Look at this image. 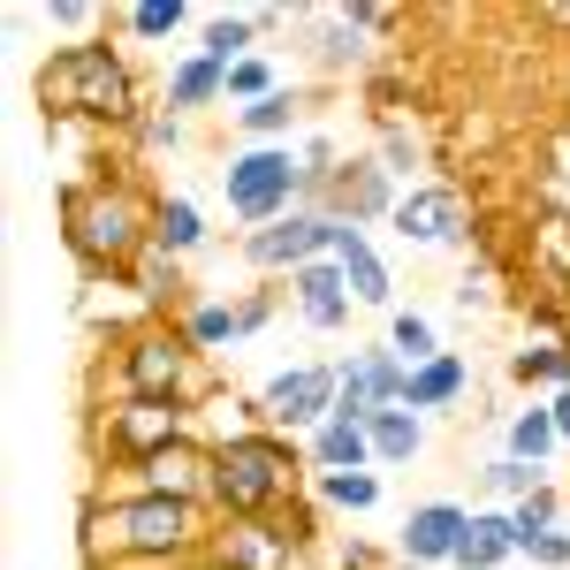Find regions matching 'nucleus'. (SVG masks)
Here are the masks:
<instances>
[{
	"instance_id": "aec40b11",
	"label": "nucleus",
	"mask_w": 570,
	"mask_h": 570,
	"mask_svg": "<svg viewBox=\"0 0 570 570\" xmlns=\"http://www.w3.org/2000/svg\"><path fill=\"white\" fill-rule=\"evenodd\" d=\"M472 395V357L464 351H441L434 365H419L411 373V403L403 411H419V419H456V403Z\"/></svg>"
},
{
	"instance_id": "f257e3e1",
	"label": "nucleus",
	"mask_w": 570,
	"mask_h": 570,
	"mask_svg": "<svg viewBox=\"0 0 570 570\" xmlns=\"http://www.w3.org/2000/svg\"><path fill=\"white\" fill-rule=\"evenodd\" d=\"M220 518L206 502H176V494H85V518H77V548L91 570L115 563H198L214 548Z\"/></svg>"
},
{
	"instance_id": "09e8293b",
	"label": "nucleus",
	"mask_w": 570,
	"mask_h": 570,
	"mask_svg": "<svg viewBox=\"0 0 570 570\" xmlns=\"http://www.w3.org/2000/svg\"><path fill=\"white\" fill-rule=\"evenodd\" d=\"M183 570H220V563H214V556H198V563H183Z\"/></svg>"
},
{
	"instance_id": "37998d69",
	"label": "nucleus",
	"mask_w": 570,
	"mask_h": 570,
	"mask_svg": "<svg viewBox=\"0 0 570 570\" xmlns=\"http://www.w3.org/2000/svg\"><path fill=\"white\" fill-rule=\"evenodd\" d=\"M494 297H502V274H494L487 259H480V266H464V282H456V305H464V312L480 305V312H487Z\"/></svg>"
},
{
	"instance_id": "c85d7f7f",
	"label": "nucleus",
	"mask_w": 570,
	"mask_h": 570,
	"mask_svg": "<svg viewBox=\"0 0 570 570\" xmlns=\"http://www.w3.org/2000/svg\"><path fill=\"white\" fill-rule=\"evenodd\" d=\"M472 487H480L472 510H518L532 487H548V472L540 464H518V456H487V464H472Z\"/></svg>"
},
{
	"instance_id": "bb28decb",
	"label": "nucleus",
	"mask_w": 570,
	"mask_h": 570,
	"mask_svg": "<svg viewBox=\"0 0 570 570\" xmlns=\"http://www.w3.org/2000/svg\"><path fill=\"white\" fill-rule=\"evenodd\" d=\"M206 236H214V228H206V206H198V198H183V190H160V198H153V244H160V252L190 259Z\"/></svg>"
},
{
	"instance_id": "9d476101",
	"label": "nucleus",
	"mask_w": 570,
	"mask_h": 570,
	"mask_svg": "<svg viewBox=\"0 0 570 570\" xmlns=\"http://www.w3.org/2000/svg\"><path fill=\"white\" fill-rule=\"evenodd\" d=\"M335 373H343V403H335V419L373 426L381 411H403V403H411V365H403L389 343H351V351L335 357Z\"/></svg>"
},
{
	"instance_id": "72a5a7b5",
	"label": "nucleus",
	"mask_w": 570,
	"mask_h": 570,
	"mask_svg": "<svg viewBox=\"0 0 570 570\" xmlns=\"http://www.w3.org/2000/svg\"><path fill=\"white\" fill-rule=\"evenodd\" d=\"M373 153H381V168H389L403 190H411V183H426V176H419V168H426V145H419V130H411V122L381 115V137H373Z\"/></svg>"
},
{
	"instance_id": "423d86ee",
	"label": "nucleus",
	"mask_w": 570,
	"mask_h": 570,
	"mask_svg": "<svg viewBox=\"0 0 570 570\" xmlns=\"http://www.w3.org/2000/svg\"><path fill=\"white\" fill-rule=\"evenodd\" d=\"M198 365L206 357L183 343L176 320H137L115 343V395H145V403H190L198 395Z\"/></svg>"
},
{
	"instance_id": "ddd939ff",
	"label": "nucleus",
	"mask_w": 570,
	"mask_h": 570,
	"mask_svg": "<svg viewBox=\"0 0 570 570\" xmlns=\"http://www.w3.org/2000/svg\"><path fill=\"white\" fill-rule=\"evenodd\" d=\"M464 532H472V510H464V502H449V494L411 502L403 525H395V563L403 570H456Z\"/></svg>"
},
{
	"instance_id": "20e7f679",
	"label": "nucleus",
	"mask_w": 570,
	"mask_h": 570,
	"mask_svg": "<svg viewBox=\"0 0 570 570\" xmlns=\"http://www.w3.org/2000/svg\"><path fill=\"white\" fill-rule=\"evenodd\" d=\"M312 487V456L297 434L274 426H244V434L214 441V518H274L282 502H297Z\"/></svg>"
},
{
	"instance_id": "2f4dec72",
	"label": "nucleus",
	"mask_w": 570,
	"mask_h": 570,
	"mask_svg": "<svg viewBox=\"0 0 570 570\" xmlns=\"http://www.w3.org/2000/svg\"><path fill=\"white\" fill-rule=\"evenodd\" d=\"M510 389H525V395H556V389H570L563 343H518V351H510Z\"/></svg>"
},
{
	"instance_id": "b1692460",
	"label": "nucleus",
	"mask_w": 570,
	"mask_h": 570,
	"mask_svg": "<svg viewBox=\"0 0 570 570\" xmlns=\"http://www.w3.org/2000/svg\"><path fill=\"white\" fill-rule=\"evenodd\" d=\"M183 327V343L198 357H220V351H236V343H252L244 335V312H236V297H198V305L176 320Z\"/></svg>"
},
{
	"instance_id": "f704fd0d",
	"label": "nucleus",
	"mask_w": 570,
	"mask_h": 570,
	"mask_svg": "<svg viewBox=\"0 0 570 570\" xmlns=\"http://www.w3.org/2000/svg\"><path fill=\"white\" fill-rule=\"evenodd\" d=\"M183 23H190V0H137V8H122V31L145 46H160V39H176Z\"/></svg>"
},
{
	"instance_id": "6ab92c4d",
	"label": "nucleus",
	"mask_w": 570,
	"mask_h": 570,
	"mask_svg": "<svg viewBox=\"0 0 570 570\" xmlns=\"http://www.w3.org/2000/svg\"><path fill=\"white\" fill-rule=\"evenodd\" d=\"M130 297L153 312V320H183V312L198 305V289H190L183 259H176V252H160V244H153V252L130 266Z\"/></svg>"
},
{
	"instance_id": "0eeeda50",
	"label": "nucleus",
	"mask_w": 570,
	"mask_h": 570,
	"mask_svg": "<svg viewBox=\"0 0 570 570\" xmlns=\"http://www.w3.org/2000/svg\"><path fill=\"white\" fill-rule=\"evenodd\" d=\"M190 419H198L190 403L115 395V403H99V411H91V449H99L107 464H153V456H168V449H183V441H198Z\"/></svg>"
},
{
	"instance_id": "6e6552de",
	"label": "nucleus",
	"mask_w": 570,
	"mask_h": 570,
	"mask_svg": "<svg viewBox=\"0 0 570 570\" xmlns=\"http://www.w3.org/2000/svg\"><path fill=\"white\" fill-rule=\"evenodd\" d=\"M335 403H343V373L335 365H289V373H274L259 395H244L236 411L252 419V426H274V434H320L327 419H335Z\"/></svg>"
},
{
	"instance_id": "49530a36",
	"label": "nucleus",
	"mask_w": 570,
	"mask_h": 570,
	"mask_svg": "<svg viewBox=\"0 0 570 570\" xmlns=\"http://www.w3.org/2000/svg\"><path fill=\"white\" fill-rule=\"evenodd\" d=\"M252 23H259V39H266V31H282V23H289V8H282V0H259V8H252Z\"/></svg>"
},
{
	"instance_id": "4c0bfd02",
	"label": "nucleus",
	"mask_w": 570,
	"mask_h": 570,
	"mask_svg": "<svg viewBox=\"0 0 570 570\" xmlns=\"http://www.w3.org/2000/svg\"><path fill=\"white\" fill-rule=\"evenodd\" d=\"M510 518H518V540H540V532H556V525H563V487H556V480L532 487V494L518 502V510H510Z\"/></svg>"
},
{
	"instance_id": "dca6fc26",
	"label": "nucleus",
	"mask_w": 570,
	"mask_h": 570,
	"mask_svg": "<svg viewBox=\"0 0 570 570\" xmlns=\"http://www.w3.org/2000/svg\"><path fill=\"white\" fill-rule=\"evenodd\" d=\"M137 494H176V502H206L214 510V441H183L153 464H130Z\"/></svg>"
},
{
	"instance_id": "58836bf2",
	"label": "nucleus",
	"mask_w": 570,
	"mask_h": 570,
	"mask_svg": "<svg viewBox=\"0 0 570 570\" xmlns=\"http://www.w3.org/2000/svg\"><path fill=\"white\" fill-rule=\"evenodd\" d=\"M282 305H289V289H282V282H259V289H244V297H236V312H244V335L274 327V320H282Z\"/></svg>"
},
{
	"instance_id": "473e14b6",
	"label": "nucleus",
	"mask_w": 570,
	"mask_h": 570,
	"mask_svg": "<svg viewBox=\"0 0 570 570\" xmlns=\"http://www.w3.org/2000/svg\"><path fill=\"white\" fill-rule=\"evenodd\" d=\"M389 351L403 357L411 373H419V365H434L449 343H441V327H434V320H426L419 305H395V312H389Z\"/></svg>"
},
{
	"instance_id": "4be33fe9",
	"label": "nucleus",
	"mask_w": 570,
	"mask_h": 570,
	"mask_svg": "<svg viewBox=\"0 0 570 570\" xmlns=\"http://www.w3.org/2000/svg\"><path fill=\"white\" fill-rule=\"evenodd\" d=\"M236 137H244V145H297V137H305V91L282 85L274 99H259V107H236Z\"/></svg>"
},
{
	"instance_id": "7ed1b4c3",
	"label": "nucleus",
	"mask_w": 570,
	"mask_h": 570,
	"mask_svg": "<svg viewBox=\"0 0 570 570\" xmlns=\"http://www.w3.org/2000/svg\"><path fill=\"white\" fill-rule=\"evenodd\" d=\"M61 244L77 252L85 282H130V266L153 252V198L130 176H91L61 190Z\"/></svg>"
},
{
	"instance_id": "7c9ffc66",
	"label": "nucleus",
	"mask_w": 570,
	"mask_h": 570,
	"mask_svg": "<svg viewBox=\"0 0 570 570\" xmlns=\"http://www.w3.org/2000/svg\"><path fill=\"white\" fill-rule=\"evenodd\" d=\"M365 434H373V472H395V464H411L426 449V419L419 411H381Z\"/></svg>"
},
{
	"instance_id": "2eb2a0df",
	"label": "nucleus",
	"mask_w": 570,
	"mask_h": 570,
	"mask_svg": "<svg viewBox=\"0 0 570 570\" xmlns=\"http://www.w3.org/2000/svg\"><path fill=\"white\" fill-rule=\"evenodd\" d=\"M220 570H305V548H289L274 518H228L214 532V548H206Z\"/></svg>"
},
{
	"instance_id": "c756f323",
	"label": "nucleus",
	"mask_w": 570,
	"mask_h": 570,
	"mask_svg": "<svg viewBox=\"0 0 570 570\" xmlns=\"http://www.w3.org/2000/svg\"><path fill=\"white\" fill-rule=\"evenodd\" d=\"M312 502L335 518H373L381 510V472H312Z\"/></svg>"
},
{
	"instance_id": "c03bdc74",
	"label": "nucleus",
	"mask_w": 570,
	"mask_h": 570,
	"mask_svg": "<svg viewBox=\"0 0 570 570\" xmlns=\"http://www.w3.org/2000/svg\"><path fill=\"white\" fill-rule=\"evenodd\" d=\"M343 16H351V31H365V39H389L395 23H403V16L381 8V0H343Z\"/></svg>"
},
{
	"instance_id": "412c9836",
	"label": "nucleus",
	"mask_w": 570,
	"mask_h": 570,
	"mask_svg": "<svg viewBox=\"0 0 570 570\" xmlns=\"http://www.w3.org/2000/svg\"><path fill=\"white\" fill-rule=\"evenodd\" d=\"M312 69H320V77H357V69H365V61H373V39H365V31H351V16H343V8H320V16H312Z\"/></svg>"
},
{
	"instance_id": "c9c22d12",
	"label": "nucleus",
	"mask_w": 570,
	"mask_h": 570,
	"mask_svg": "<svg viewBox=\"0 0 570 570\" xmlns=\"http://www.w3.org/2000/svg\"><path fill=\"white\" fill-rule=\"evenodd\" d=\"M343 160H351V153H343V137H335V130H305V137H297V168H305V198H312V190H327Z\"/></svg>"
},
{
	"instance_id": "393cba45",
	"label": "nucleus",
	"mask_w": 570,
	"mask_h": 570,
	"mask_svg": "<svg viewBox=\"0 0 570 570\" xmlns=\"http://www.w3.org/2000/svg\"><path fill=\"white\" fill-rule=\"evenodd\" d=\"M518 563V518L510 510H472V532L456 548V570H510Z\"/></svg>"
},
{
	"instance_id": "a211bd4d",
	"label": "nucleus",
	"mask_w": 570,
	"mask_h": 570,
	"mask_svg": "<svg viewBox=\"0 0 570 570\" xmlns=\"http://www.w3.org/2000/svg\"><path fill=\"white\" fill-rule=\"evenodd\" d=\"M160 107L168 115H206V107H228V69L206 61V53H176L168 61V77H160Z\"/></svg>"
},
{
	"instance_id": "4468645a",
	"label": "nucleus",
	"mask_w": 570,
	"mask_h": 570,
	"mask_svg": "<svg viewBox=\"0 0 570 570\" xmlns=\"http://www.w3.org/2000/svg\"><path fill=\"white\" fill-rule=\"evenodd\" d=\"M282 289H289V305H297V320H305L312 335H343V327H351V312H357L343 259H312V266H297Z\"/></svg>"
},
{
	"instance_id": "f8f14e48",
	"label": "nucleus",
	"mask_w": 570,
	"mask_h": 570,
	"mask_svg": "<svg viewBox=\"0 0 570 570\" xmlns=\"http://www.w3.org/2000/svg\"><path fill=\"white\" fill-rule=\"evenodd\" d=\"M389 228L403 244H419V252H472V198H464L456 183L426 176V183L403 190V206H395Z\"/></svg>"
},
{
	"instance_id": "5701e85b",
	"label": "nucleus",
	"mask_w": 570,
	"mask_h": 570,
	"mask_svg": "<svg viewBox=\"0 0 570 570\" xmlns=\"http://www.w3.org/2000/svg\"><path fill=\"white\" fill-rule=\"evenodd\" d=\"M556 449H563V434H556L548 395H532V403H518V411L502 419V456H518V464H540V472H548Z\"/></svg>"
},
{
	"instance_id": "f3484780",
	"label": "nucleus",
	"mask_w": 570,
	"mask_h": 570,
	"mask_svg": "<svg viewBox=\"0 0 570 570\" xmlns=\"http://www.w3.org/2000/svg\"><path fill=\"white\" fill-rule=\"evenodd\" d=\"M327 259H343L357 312H395V274H389V259H381V244H373V228L335 220V252H327Z\"/></svg>"
},
{
	"instance_id": "a878e982",
	"label": "nucleus",
	"mask_w": 570,
	"mask_h": 570,
	"mask_svg": "<svg viewBox=\"0 0 570 570\" xmlns=\"http://www.w3.org/2000/svg\"><path fill=\"white\" fill-rule=\"evenodd\" d=\"M190 53H206V61H220V69H236V61L266 53V46H259V23H252V8H220V16H206Z\"/></svg>"
},
{
	"instance_id": "1a4fd4ad",
	"label": "nucleus",
	"mask_w": 570,
	"mask_h": 570,
	"mask_svg": "<svg viewBox=\"0 0 570 570\" xmlns=\"http://www.w3.org/2000/svg\"><path fill=\"white\" fill-rule=\"evenodd\" d=\"M305 206L327 214V220H351V228H389L395 206H403V183L381 168V153H351V160L335 168V183L312 190Z\"/></svg>"
},
{
	"instance_id": "79ce46f5",
	"label": "nucleus",
	"mask_w": 570,
	"mask_h": 570,
	"mask_svg": "<svg viewBox=\"0 0 570 570\" xmlns=\"http://www.w3.org/2000/svg\"><path fill=\"white\" fill-rule=\"evenodd\" d=\"M176 145H183V115L145 107V122H137V153H176Z\"/></svg>"
},
{
	"instance_id": "9b49d317",
	"label": "nucleus",
	"mask_w": 570,
	"mask_h": 570,
	"mask_svg": "<svg viewBox=\"0 0 570 570\" xmlns=\"http://www.w3.org/2000/svg\"><path fill=\"white\" fill-rule=\"evenodd\" d=\"M335 252V220L312 214V206H297L289 220H274V228H252V236H236V259L252 266L259 282H289L297 266L327 259Z\"/></svg>"
},
{
	"instance_id": "f03ea898",
	"label": "nucleus",
	"mask_w": 570,
	"mask_h": 570,
	"mask_svg": "<svg viewBox=\"0 0 570 570\" xmlns=\"http://www.w3.org/2000/svg\"><path fill=\"white\" fill-rule=\"evenodd\" d=\"M39 107L53 122H99V130H137L145 122V85H137L130 53L107 39L53 46L39 61Z\"/></svg>"
},
{
	"instance_id": "de8ad7c7",
	"label": "nucleus",
	"mask_w": 570,
	"mask_h": 570,
	"mask_svg": "<svg viewBox=\"0 0 570 570\" xmlns=\"http://www.w3.org/2000/svg\"><path fill=\"white\" fill-rule=\"evenodd\" d=\"M548 411H556V434H563V449H570V389L548 395Z\"/></svg>"
},
{
	"instance_id": "ea45409f",
	"label": "nucleus",
	"mask_w": 570,
	"mask_h": 570,
	"mask_svg": "<svg viewBox=\"0 0 570 570\" xmlns=\"http://www.w3.org/2000/svg\"><path fill=\"white\" fill-rule=\"evenodd\" d=\"M274 532H282L289 548H312V540H320V518H312V487L297 494V502H282V510H274Z\"/></svg>"
},
{
	"instance_id": "e433bc0d",
	"label": "nucleus",
	"mask_w": 570,
	"mask_h": 570,
	"mask_svg": "<svg viewBox=\"0 0 570 570\" xmlns=\"http://www.w3.org/2000/svg\"><path fill=\"white\" fill-rule=\"evenodd\" d=\"M282 91V69H274V53H252V61H236L228 69V115L236 107H259V99H274Z\"/></svg>"
},
{
	"instance_id": "39448f33",
	"label": "nucleus",
	"mask_w": 570,
	"mask_h": 570,
	"mask_svg": "<svg viewBox=\"0 0 570 570\" xmlns=\"http://www.w3.org/2000/svg\"><path fill=\"white\" fill-rule=\"evenodd\" d=\"M220 206L228 220L252 236V228H274L305 206V168H297V145H236L220 160Z\"/></svg>"
},
{
	"instance_id": "a18cd8bd",
	"label": "nucleus",
	"mask_w": 570,
	"mask_h": 570,
	"mask_svg": "<svg viewBox=\"0 0 570 570\" xmlns=\"http://www.w3.org/2000/svg\"><path fill=\"white\" fill-rule=\"evenodd\" d=\"M46 16H53L61 31H91V23H99V8H91V0H53Z\"/></svg>"
},
{
	"instance_id": "cd10ccee",
	"label": "nucleus",
	"mask_w": 570,
	"mask_h": 570,
	"mask_svg": "<svg viewBox=\"0 0 570 570\" xmlns=\"http://www.w3.org/2000/svg\"><path fill=\"white\" fill-rule=\"evenodd\" d=\"M305 456H312V472H373V434L357 419H327L305 441Z\"/></svg>"
},
{
	"instance_id": "a19ab883",
	"label": "nucleus",
	"mask_w": 570,
	"mask_h": 570,
	"mask_svg": "<svg viewBox=\"0 0 570 570\" xmlns=\"http://www.w3.org/2000/svg\"><path fill=\"white\" fill-rule=\"evenodd\" d=\"M518 563H532V570H570V525L540 532V540H518Z\"/></svg>"
}]
</instances>
